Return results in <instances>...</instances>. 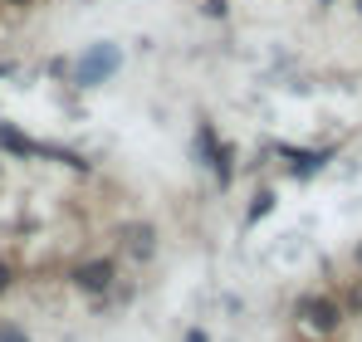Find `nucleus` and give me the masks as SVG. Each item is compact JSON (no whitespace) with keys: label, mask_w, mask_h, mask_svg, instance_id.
<instances>
[{"label":"nucleus","mask_w":362,"mask_h":342,"mask_svg":"<svg viewBox=\"0 0 362 342\" xmlns=\"http://www.w3.org/2000/svg\"><path fill=\"white\" fill-rule=\"evenodd\" d=\"M15 284V269H10V264H5V259H0V293H5V288Z\"/></svg>","instance_id":"1a4fd4ad"},{"label":"nucleus","mask_w":362,"mask_h":342,"mask_svg":"<svg viewBox=\"0 0 362 342\" xmlns=\"http://www.w3.org/2000/svg\"><path fill=\"white\" fill-rule=\"evenodd\" d=\"M299 323L318 338H333L343 328V303L328 293H308V298H299Z\"/></svg>","instance_id":"f257e3e1"},{"label":"nucleus","mask_w":362,"mask_h":342,"mask_svg":"<svg viewBox=\"0 0 362 342\" xmlns=\"http://www.w3.org/2000/svg\"><path fill=\"white\" fill-rule=\"evenodd\" d=\"M118 244L132 254V259H152L157 254V230L147 225V220H127V225H118Z\"/></svg>","instance_id":"39448f33"},{"label":"nucleus","mask_w":362,"mask_h":342,"mask_svg":"<svg viewBox=\"0 0 362 342\" xmlns=\"http://www.w3.org/2000/svg\"><path fill=\"white\" fill-rule=\"evenodd\" d=\"M358 269H362V244H358Z\"/></svg>","instance_id":"ddd939ff"},{"label":"nucleus","mask_w":362,"mask_h":342,"mask_svg":"<svg viewBox=\"0 0 362 342\" xmlns=\"http://www.w3.org/2000/svg\"><path fill=\"white\" fill-rule=\"evenodd\" d=\"M196 152H201L206 167L216 171L221 186H230V176H235V152H230L226 142H216V127H211V122H201V132H196Z\"/></svg>","instance_id":"7ed1b4c3"},{"label":"nucleus","mask_w":362,"mask_h":342,"mask_svg":"<svg viewBox=\"0 0 362 342\" xmlns=\"http://www.w3.org/2000/svg\"><path fill=\"white\" fill-rule=\"evenodd\" d=\"M69 279H74L78 293H108L113 279H118V264H113V259H83Z\"/></svg>","instance_id":"20e7f679"},{"label":"nucleus","mask_w":362,"mask_h":342,"mask_svg":"<svg viewBox=\"0 0 362 342\" xmlns=\"http://www.w3.org/2000/svg\"><path fill=\"white\" fill-rule=\"evenodd\" d=\"M0 152H5V157H15V162H30V157H40V142H35V137H25L15 122H0Z\"/></svg>","instance_id":"423d86ee"},{"label":"nucleus","mask_w":362,"mask_h":342,"mask_svg":"<svg viewBox=\"0 0 362 342\" xmlns=\"http://www.w3.org/2000/svg\"><path fill=\"white\" fill-rule=\"evenodd\" d=\"M358 10H362V0H358Z\"/></svg>","instance_id":"2eb2a0df"},{"label":"nucleus","mask_w":362,"mask_h":342,"mask_svg":"<svg viewBox=\"0 0 362 342\" xmlns=\"http://www.w3.org/2000/svg\"><path fill=\"white\" fill-rule=\"evenodd\" d=\"M0 342H30L25 328H0Z\"/></svg>","instance_id":"6e6552de"},{"label":"nucleus","mask_w":362,"mask_h":342,"mask_svg":"<svg viewBox=\"0 0 362 342\" xmlns=\"http://www.w3.org/2000/svg\"><path fill=\"white\" fill-rule=\"evenodd\" d=\"M118 64H122L118 45H88V49L78 54V64H74V83H78V88H93V83H103Z\"/></svg>","instance_id":"f03ea898"},{"label":"nucleus","mask_w":362,"mask_h":342,"mask_svg":"<svg viewBox=\"0 0 362 342\" xmlns=\"http://www.w3.org/2000/svg\"><path fill=\"white\" fill-rule=\"evenodd\" d=\"M0 78H10V64H5V69H0Z\"/></svg>","instance_id":"f8f14e48"},{"label":"nucleus","mask_w":362,"mask_h":342,"mask_svg":"<svg viewBox=\"0 0 362 342\" xmlns=\"http://www.w3.org/2000/svg\"><path fill=\"white\" fill-rule=\"evenodd\" d=\"M206 15H211V20H221V15H226V0H206Z\"/></svg>","instance_id":"9d476101"},{"label":"nucleus","mask_w":362,"mask_h":342,"mask_svg":"<svg viewBox=\"0 0 362 342\" xmlns=\"http://www.w3.org/2000/svg\"><path fill=\"white\" fill-rule=\"evenodd\" d=\"M269 211H274V191H255V201H250V216H245V220L255 225V220H264Z\"/></svg>","instance_id":"0eeeda50"},{"label":"nucleus","mask_w":362,"mask_h":342,"mask_svg":"<svg viewBox=\"0 0 362 342\" xmlns=\"http://www.w3.org/2000/svg\"><path fill=\"white\" fill-rule=\"evenodd\" d=\"M181 342H211V338H206L201 328H191V333H186V338H181Z\"/></svg>","instance_id":"9b49d317"},{"label":"nucleus","mask_w":362,"mask_h":342,"mask_svg":"<svg viewBox=\"0 0 362 342\" xmlns=\"http://www.w3.org/2000/svg\"><path fill=\"white\" fill-rule=\"evenodd\" d=\"M10 5H30V0H10Z\"/></svg>","instance_id":"4468645a"}]
</instances>
